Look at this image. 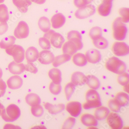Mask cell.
<instances>
[{"instance_id":"6da1fadb","label":"cell","mask_w":129,"mask_h":129,"mask_svg":"<svg viewBox=\"0 0 129 129\" xmlns=\"http://www.w3.org/2000/svg\"><path fill=\"white\" fill-rule=\"evenodd\" d=\"M86 102L84 103L83 107L86 110L98 108L102 106L100 95L95 90L90 89L86 93Z\"/></svg>"},{"instance_id":"7a4b0ae2","label":"cell","mask_w":129,"mask_h":129,"mask_svg":"<svg viewBox=\"0 0 129 129\" xmlns=\"http://www.w3.org/2000/svg\"><path fill=\"white\" fill-rule=\"evenodd\" d=\"M113 37L116 40L122 41L126 37L127 29L121 17L117 18L112 24Z\"/></svg>"},{"instance_id":"3957f363","label":"cell","mask_w":129,"mask_h":129,"mask_svg":"<svg viewBox=\"0 0 129 129\" xmlns=\"http://www.w3.org/2000/svg\"><path fill=\"white\" fill-rule=\"evenodd\" d=\"M106 67L108 70L117 75L124 73L126 69L125 62L114 56L109 58L107 61Z\"/></svg>"},{"instance_id":"277c9868","label":"cell","mask_w":129,"mask_h":129,"mask_svg":"<svg viewBox=\"0 0 129 129\" xmlns=\"http://www.w3.org/2000/svg\"><path fill=\"white\" fill-rule=\"evenodd\" d=\"M3 119L7 122H13L20 117L21 111L19 107L14 104L9 105L6 109L4 108L1 113Z\"/></svg>"},{"instance_id":"5b68a950","label":"cell","mask_w":129,"mask_h":129,"mask_svg":"<svg viewBox=\"0 0 129 129\" xmlns=\"http://www.w3.org/2000/svg\"><path fill=\"white\" fill-rule=\"evenodd\" d=\"M7 54L13 57L14 61L20 63L23 61L25 57V51L22 47L18 45H13L6 49Z\"/></svg>"},{"instance_id":"8992f818","label":"cell","mask_w":129,"mask_h":129,"mask_svg":"<svg viewBox=\"0 0 129 129\" xmlns=\"http://www.w3.org/2000/svg\"><path fill=\"white\" fill-rule=\"evenodd\" d=\"M95 8L93 5L90 4L79 8L75 13L76 18L84 19L93 15L95 13Z\"/></svg>"},{"instance_id":"52a82bcc","label":"cell","mask_w":129,"mask_h":129,"mask_svg":"<svg viewBox=\"0 0 129 129\" xmlns=\"http://www.w3.org/2000/svg\"><path fill=\"white\" fill-rule=\"evenodd\" d=\"M29 28L28 24L25 21H21L19 23L14 29V35L18 39L27 38L29 34Z\"/></svg>"},{"instance_id":"ba28073f","label":"cell","mask_w":129,"mask_h":129,"mask_svg":"<svg viewBox=\"0 0 129 129\" xmlns=\"http://www.w3.org/2000/svg\"><path fill=\"white\" fill-rule=\"evenodd\" d=\"M107 116V123L112 129H120L122 128L123 121L121 118L117 114L111 112Z\"/></svg>"},{"instance_id":"9c48e42d","label":"cell","mask_w":129,"mask_h":129,"mask_svg":"<svg viewBox=\"0 0 129 129\" xmlns=\"http://www.w3.org/2000/svg\"><path fill=\"white\" fill-rule=\"evenodd\" d=\"M112 50L116 56L123 57L129 54V46L124 42H117L113 44Z\"/></svg>"},{"instance_id":"30bf717a","label":"cell","mask_w":129,"mask_h":129,"mask_svg":"<svg viewBox=\"0 0 129 129\" xmlns=\"http://www.w3.org/2000/svg\"><path fill=\"white\" fill-rule=\"evenodd\" d=\"M66 110L72 116L78 117L81 113L82 106L78 102H71L66 105Z\"/></svg>"},{"instance_id":"8fae6325","label":"cell","mask_w":129,"mask_h":129,"mask_svg":"<svg viewBox=\"0 0 129 129\" xmlns=\"http://www.w3.org/2000/svg\"><path fill=\"white\" fill-rule=\"evenodd\" d=\"M68 40L72 41L77 46L78 50L82 49L83 47V44L82 42V36L77 31L72 30L69 32L67 35Z\"/></svg>"},{"instance_id":"7c38bea8","label":"cell","mask_w":129,"mask_h":129,"mask_svg":"<svg viewBox=\"0 0 129 129\" xmlns=\"http://www.w3.org/2000/svg\"><path fill=\"white\" fill-rule=\"evenodd\" d=\"M54 55L52 52L48 50L41 51L39 54L38 60L41 64L47 65L53 62Z\"/></svg>"},{"instance_id":"4fadbf2b","label":"cell","mask_w":129,"mask_h":129,"mask_svg":"<svg viewBox=\"0 0 129 129\" xmlns=\"http://www.w3.org/2000/svg\"><path fill=\"white\" fill-rule=\"evenodd\" d=\"M85 56L88 62L92 64L98 63L101 59V53L95 49H91L87 51Z\"/></svg>"},{"instance_id":"5bb4252c","label":"cell","mask_w":129,"mask_h":129,"mask_svg":"<svg viewBox=\"0 0 129 129\" xmlns=\"http://www.w3.org/2000/svg\"><path fill=\"white\" fill-rule=\"evenodd\" d=\"M49 40L52 45L57 49L61 48L65 41L63 36L59 33H56L54 30L50 36Z\"/></svg>"},{"instance_id":"9a60e30c","label":"cell","mask_w":129,"mask_h":129,"mask_svg":"<svg viewBox=\"0 0 129 129\" xmlns=\"http://www.w3.org/2000/svg\"><path fill=\"white\" fill-rule=\"evenodd\" d=\"M8 87L12 90H16L20 88L23 84V80L20 76L14 75L11 76L7 80Z\"/></svg>"},{"instance_id":"2e32d148","label":"cell","mask_w":129,"mask_h":129,"mask_svg":"<svg viewBox=\"0 0 129 129\" xmlns=\"http://www.w3.org/2000/svg\"><path fill=\"white\" fill-rule=\"evenodd\" d=\"M71 80L75 86H82L86 83V77L81 72H76L72 75Z\"/></svg>"},{"instance_id":"e0dca14e","label":"cell","mask_w":129,"mask_h":129,"mask_svg":"<svg viewBox=\"0 0 129 129\" xmlns=\"http://www.w3.org/2000/svg\"><path fill=\"white\" fill-rule=\"evenodd\" d=\"M66 18L62 13L56 14L51 18V22L53 28L58 29L62 27L66 22Z\"/></svg>"},{"instance_id":"ac0fdd59","label":"cell","mask_w":129,"mask_h":129,"mask_svg":"<svg viewBox=\"0 0 129 129\" xmlns=\"http://www.w3.org/2000/svg\"><path fill=\"white\" fill-rule=\"evenodd\" d=\"M112 6V2L104 1L98 8V13L101 16H108L111 13Z\"/></svg>"},{"instance_id":"d6986e66","label":"cell","mask_w":129,"mask_h":129,"mask_svg":"<svg viewBox=\"0 0 129 129\" xmlns=\"http://www.w3.org/2000/svg\"><path fill=\"white\" fill-rule=\"evenodd\" d=\"M11 73L13 75H20L25 70V65L23 63L18 64L14 61L9 63L8 66Z\"/></svg>"},{"instance_id":"ffe728a7","label":"cell","mask_w":129,"mask_h":129,"mask_svg":"<svg viewBox=\"0 0 129 129\" xmlns=\"http://www.w3.org/2000/svg\"><path fill=\"white\" fill-rule=\"evenodd\" d=\"M81 121L83 125L87 126H96L98 124V121L95 116L89 114H83L81 117Z\"/></svg>"},{"instance_id":"44dd1931","label":"cell","mask_w":129,"mask_h":129,"mask_svg":"<svg viewBox=\"0 0 129 129\" xmlns=\"http://www.w3.org/2000/svg\"><path fill=\"white\" fill-rule=\"evenodd\" d=\"M39 54L37 49L34 47H30L26 51L25 57L28 62H34L38 59Z\"/></svg>"},{"instance_id":"7402d4cb","label":"cell","mask_w":129,"mask_h":129,"mask_svg":"<svg viewBox=\"0 0 129 129\" xmlns=\"http://www.w3.org/2000/svg\"><path fill=\"white\" fill-rule=\"evenodd\" d=\"M45 108L49 112L50 114H56L60 113L65 109V105L62 104H60L57 105H53L49 102L45 103Z\"/></svg>"},{"instance_id":"603a6c76","label":"cell","mask_w":129,"mask_h":129,"mask_svg":"<svg viewBox=\"0 0 129 129\" xmlns=\"http://www.w3.org/2000/svg\"><path fill=\"white\" fill-rule=\"evenodd\" d=\"M13 2L19 11L22 13L27 12L29 6L32 4L30 0H13Z\"/></svg>"},{"instance_id":"cb8c5ba5","label":"cell","mask_w":129,"mask_h":129,"mask_svg":"<svg viewBox=\"0 0 129 129\" xmlns=\"http://www.w3.org/2000/svg\"><path fill=\"white\" fill-rule=\"evenodd\" d=\"M78 50L75 44L72 41H67L64 44L62 47V51L64 54H67L72 56Z\"/></svg>"},{"instance_id":"d4e9b609","label":"cell","mask_w":129,"mask_h":129,"mask_svg":"<svg viewBox=\"0 0 129 129\" xmlns=\"http://www.w3.org/2000/svg\"><path fill=\"white\" fill-rule=\"evenodd\" d=\"M48 75L54 83L60 84L62 81V73L59 69L57 68L51 69L49 71Z\"/></svg>"},{"instance_id":"484cf974","label":"cell","mask_w":129,"mask_h":129,"mask_svg":"<svg viewBox=\"0 0 129 129\" xmlns=\"http://www.w3.org/2000/svg\"><path fill=\"white\" fill-rule=\"evenodd\" d=\"M110 113L109 109L105 107H101L97 108L94 112L95 117L99 121L104 120Z\"/></svg>"},{"instance_id":"4316f807","label":"cell","mask_w":129,"mask_h":129,"mask_svg":"<svg viewBox=\"0 0 129 129\" xmlns=\"http://www.w3.org/2000/svg\"><path fill=\"white\" fill-rule=\"evenodd\" d=\"M25 101L27 104L31 107L39 105L41 102L40 96L34 93L28 94L25 97Z\"/></svg>"},{"instance_id":"83f0119b","label":"cell","mask_w":129,"mask_h":129,"mask_svg":"<svg viewBox=\"0 0 129 129\" xmlns=\"http://www.w3.org/2000/svg\"><path fill=\"white\" fill-rule=\"evenodd\" d=\"M86 77V83L90 88L96 90L100 88V81L96 77L92 75H89Z\"/></svg>"},{"instance_id":"f1b7e54d","label":"cell","mask_w":129,"mask_h":129,"mask_svg":"<svg viewBox=\"0 0 129 129\" xmlns=\"http://www.w3.org/2000/svg\"><path fill=\"white\" fill-rule=\"evenodd\" d=\"M115 100L121 107H124L129 103V95L124 92H119L116 95Z\"/></svg>"},{"instance_id":"f546056e","label":"cell","mask_w":129,"mask_h":129,"mask_svg":"<svg viewBox=\"0 0 129 129\" xmlns=\"http://www.w3.org/2000/svg\"><path fill=\"white\" fill-rule=\"evenodd\" d=\"M73 61L76 65L80 67L85 66L87 64L85 55L80 53H77L73 56Z\"/></svg>"},{"instance_id":"4dcf8cb0","label":"cell","mask_w":129,"mask_h":129,"mask_svg":"<svg viewBox=\"0 0 129 129\" xmlns=\"http://www.w3.org/2000/svg\"><path fill=\"white\" fill-rule=\"evenodd\" d=\"M39 28L43 32L46 33L50 30V21L48 18L46 17H41L39 19L38 22Z\"/></svg>"},{"instance_id":"1f68e13d","label":"cell","mask_w":129,"mask_h":129,"mask_svg":"<svg viewBox=\"0 0 129 129\" xmlns=\"http://www.w3.org/2000/svg\"><path fill=\"white\" fill-rule=\"evenodd\" d=\"M16 40V38L14 36H9L5 37L0 42V47L6 49L14 44Z\"/></svg>"},{"instance_id":"d6a6232c","label":"cell","mask_w":129,"mask_h":129,"mask_svg":"<svg viewBox=\"0 0 129 129\" xmlns=\"http://www.w3.org/2000/svg\"><path fill=\"white\" fill-rule=\"evenodd\" d=\"M71 58V56L64 54L63 55H58L54 57L53 61V66L54 67H57L62 64H64L69 61Z\"/></svg>"},{"instance_id":"836d02e7","label":"cell","mask_w":129,"mask_h":129,"mask_svg":"<svg viewBox=\"0 0 129 129\" xmlns=\"http://www.w3.org/2000/svg\"><path fill=\"white\" fill-rule=\"evenodd\" d=\"M93 44L95 47L100 49H104L108 47V41L102 36L93 40Z\"/></svg>"},{"instance_id":"e575fe53","label":"cell","mask_w":129,"mask_h":129,"mask_svg":"<svg viewBox=\"0 0 129 129\" xmlns=\"http://www.w3.org/2000/svg\"><path fill=\"white\" fill-rule=\"evenodd\" d=\"M9 18L8 9L6 5L4 4H0V22H6Z\"/></svg>"},{"instance_id":"d590c367","label":"cell","mask_w":129,"mask_h":129,"mask_svg":"<svg viewBox=\"0 0 129 129\" xmlns=\"http://www.w3.org/2000/svg\"><path fill=\"white\" fill-rule=\"evenodd\" d=\"M76 86L70 82L68 83L65 87L64 91L67 101H69L75 92Z\"/></svg>"},{"instance_id":"8d00e7d4","label":"cell","mask_w":129,"mask_h":129,"mask_svg":"<svg viewBox=\"0 0 129 129\" xmlns=\"http://www.w3.org/2000/svg\"><path fill=\"white\" fill-rule=\"evenodd\" d=\"M102 30L101 28L98 26L92 28L90 30L89 32V35L92 40L99 37L102 36Z\"/></svg>"},{"instance_id":"74e56055","label":"cell","mask_w":129,"mask_h":129,"mask_svg":"<svg viewBox=\"0 0 129 129\" xmlns=\"http://www.w3.org/2000/svg\"><path fill=\"white\" fill-rule=\"evenodd\" d=\"M31 111L32 114L37 117H40L44 113V109L40 104L31 107Z\"/></svg>"},{"instance_id":"f35d334b","label":"cell","mask_w":129,"mask_h":129,"mask_svg":"<svg viewBox=\"0 0 129 129\" xmlns=\"http://www.w3.org/2000/svg\"><path fill=\"white\" fill-rule=\"evenodd\" d=\"M118 83L122 86L127 85L129 83V74L127 73L124 72L122 74H120L117 78Z\"/></svg>"},{"instance_id":"ab89813d","label":"cell","mask_w":129,"mask_h":129,"mask_svg":"<svg viewBox=\"0 0 129 129\" xmlns=\"http://www.w3.org/2000/svg\"><path fill=\"white\" fill-rule=\"evenodd\" d=\"M49 88L51 93L55 95L59 94L62 90V87L60 84H55L52 81L50 84Z\"/></svg>"},{"instance_id":"60d3db41","label":"cell","mask_w":129,"mask_h":129,"mask_svg":"<svg viewBox=\"0 0 129 129\" xmlns=\"http://www.w3.org/2000/svg\"><path fill=\"white\" fill-rule=\"evenodd\" d=\"M119 13L122 16V20L123 23H128L129 21V8H121L119 9Z\"/></svg>"},{"instance_id":"b9f144b4","label":"cell","mask_w":129,"mask_h":129,"mask_svg":"<svg viewBox=\"0 0 129 129\" xmlns=\"http://www.w3.org/2000/svg\"><path fill=\"white\" fill-rule=\"evenodd\" d=\"M39 44L43 49L50 50L51 48L50 41L45 37H41L39 39Z\"/></svg>"},{"instance_id":"7bdbcfd3","label":"cell","mask_w":129,"mask_h":129,"mask_svg":"<svg viewBox=\"0 0 129 129\" xmlns=\"http://www.w3.org/2000/svg\"><path fill=\"white\" fill-rule=\"evenodd\" d=\"M108 105L109 109L112 111L117 112L120 111L121 106L115 99H110L108 102Z\"/></svg>"},{"instance_id":"ee69618b","label":"cell","mask_w":129,"mask_h":129,"mask_svg":"<svg viewBox=\"0 0 129 129\" xmlns=\"http://www.w3.org/2000/svg\"><path fill=\"white\" fill-rule=\"evenodd\" d=\"M76 121L75 119L73 117H69L67 118L64 122L62 129H68L73 128L75 124Z\"/></svg>"},{"instance_id":"f6af8a7d","label":"cell","mask_w":129,"mask_h":129,"mask_svg":"<svg viewBox=\"0 0 129 129\" xmlns=\"http://www.w3.org/2000/svg\"><path fill=\"white\" fill-rule=\"evenodd\" d=\"M93 1V0H74V4L77 8H80L90 4Z\"/></svg>"},{"instance_id":"bcb514c9","label":"cell","mask_w":129,"mask_h":129,"mask_svg":"<svg viewBox=\"0 0 129 129\" xmlns=\"http://www.w3.org/2000/svg\"><path fill=\"white\" fill-rule=\"evenodd\" d=\"M25 70L29 71L31 73L36 74L38 72V69L33 62H28L27 64L25 65Z\"/></svg>"},{"instance_id":"7dc6e473","label":"cell","mask_w":129,"mask_h":129,"mask_svg":"<svg viewBox=\"0 0 129 129\" xmlns=\"http://www.w3.org/2000/svg\"><path fill=\"white\" fill-rule=\"evenodd\" d=\"M7 88V85L3 80L0 79V98L4 95Z\"/></svg>"},{"instance_id":"c3c4849f","label":"cell","mask_w":129,"mask_h":129,"mask_svg":"<svg viewBox=\"0 0 129 129\" xmlns=\"http://www.w3.org/2000/svg\"><path fill=\"white\" fill-rule=\"evenodd\" d=\"M8 26L6 22L0 24V35L5 34L8 31Z\"/></svg>"},{"instance_id":"681fc988","label":"cell","mask_w":129,"mask_h":129,"mask_svg":"<svg viewBox=\"0 0 129 129\" xmlns=\"http://www.w3.org/2000/svg\"><path fill=\"white\" fill-rule=\"evenodd\" d=\"M30 1L39 4H42L44 3L46 0H30Z\"/></svg>"},{"instance_id":"f907efd6","label":"cell","mask_w":129,"mask_h":129,"mask_svg":"<svg viewBox=\"0 0 129 129\" xmlns=\"http://www.w3.org/2000/svg\"><path fill=\"white\" fill-rule=\"evenodd\" d=\"M4 108H5V107L0 102V116L1 115L2 111H3V110L4 109Z\"/></svg>"},{"instance_id":"816d5d0a","label":"cell","mask_w":129,"mask_h":129,"mask_svg":"<svg viewBox=\"0 0 129 129\" xmlns=\"http://www.w3.org/2000/svg\"><path fill=\"white\" fill-rule=\"evenodd\" d=\"M3 75V72L2 69L0 68V79H1Z\"/></svg>"},{"instance_id":"f5cc1de1","label":"cell","mask_w":129,"mask_h":129,"mask_svg":"<svg viewBox=\"0 0 129 129\" xmlns=\"http://www.w3.org/2000/svg\"><path fill=\"white\" fill-rule=\"evenodd\" d=\"M5 1V0H0V4L3 3Z\"/></svg>"},{"instance_id":"db71d44e","label":"cell","mask_w":129,"mask_h":129,"mask_svg":"<svg viewBox=\"0 0 129 129\" xmlns=\"http://www.w3.org/2000/svg\"><path fill=\"white\" fill-rule=\"evenodd\" d=\"M104 1H111V2H112L113 0H104Z\"/></svg>"}]
</instances>
